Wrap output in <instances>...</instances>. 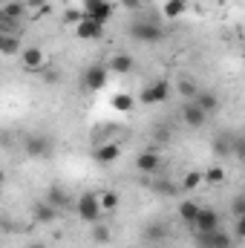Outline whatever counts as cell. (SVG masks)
Here are the masks:
<instances>
[{"label": "cell", "instance_id": "obj_35", "mask_svg": "<svg viewBox=\"0 0 245 248\" xmlns=\"http://www.w3.org/2000/svg\"><path fill=\"white\" fill-rule=\"evenodd\" d=\"M0 44H3V32H0Z\"/></svg>", "mask_w": 245, "mask_h": 248}, {"label": "cell", "instance_id": "obj_26", "mask_svg": "<svg viewBox=\"0 0 245 248\" xmlns=\"http://www.w3.org/2000/svg\"><path fill=\"white\" fill-rule=\"evenodd\" d=\"M231 141H234V136H219V139L214 141V150H216L219 156H231Z\"/></svg>", "mask_w": 245, "mask_h": 248}, {"label": "cell", "instance_id": "obj_25", "mask_svg": "<svg viewBox=\"0 0 245 248\" xmlns=\"http://www.w3.org/2000/svg\"><path fill=\"white\" fill-rule=\"evenodd\" d=\"M0 12H3L6 17H12V20H20V17H23V12H26V3H6Z\"/></svg>", "mask_w": 245, "mask_h": 248}, {"label": "cell", "instance_id": "obj_5", "mask_svg": "<svg viewBox=\"0 0 245 248\" xmlns=\"http://www.w3.org/2000/svg\"><path fill=\"white\" fill-rule=\"evenodd\" d=\"M193 228H196V234H211V231H216V228H219V214H216L214 208H202V205H199L196 219H193Z\"/></svg>", "mask_w": 245, "mask_h": 248}, {"label": "cell", "instance_id": "obj_28", "mask_svg": "<svg viewBox=\"0 0 245 248\" xmlns=\"http://www.w3.org/2000/svg\"><path fill=\"white\" fill-rule=\"evenodd\" d=\"M231 217H234V219H243L245 217V196L243 193L234 196V202H231Z\"/></svg>", "mask_w": 245, "mask_h": 248}, {"label": "cell", "instance_id": "obj_22", "mask_svg": "<svg viewBox=\"0 0 245 248\" xmlns=\"http://www.w3.org/2000/svg\"><path fill=\"white\" fill-rule=\"evenodd\" d=\"M205 182V176H202V170H187L182 179V187L184 190H196V187Z\"/></svg>", "mask_w": 245, "mask_h": 248}, {"label": "cell", "instance_id": "obj_11", "mask_svg": "<svg viewBox=\"0 0 245 248\" xmlns=\"http://www.w3.org/2000/svg\"><path fill=\"white\" fill-rule=\"evenodd\" d=\"M182 122L187 124V127H205V122H208V113L205 110H199L193 101H184L182 104Z\"/></svg>", "mask_w": 245, "mask_h": 248}, {"label": "cell", "instance_id": "obj_24", "mask_svg": "<svg viewBox=\"0 0 245 248\" xmlns=\"http://www.w3.org/2000/svg\"><path fill=\"white\" fill-rule=\"evenodd\" d=\"M133 104H136V101H133L127 93H116V95H113V107H116L119 113H130V110H133Z\"/></svg>", "mask_w": 245, "mask_h": 248}, {"label": "cell", "instance_id": "obj_33", "mask_svg": "<svg viewBox=\"0 0 245 248\" xmlns=\"http://www.w3.org/2000/svg\"><path fill=\"white\" fill-rule=\"evenodd\" d=\"M29 248H46V246H44V243H32Z\"/></svg>", "mask_w": 245, "mask_h": 248}, {"label": "cell", "instance_id": "obj_15", "mask_svg": "<svg viewBox=\"0 0 245 248\" xmlns=\"http://www.w3.org/2000/svg\"><path fill=\"white\" fill-rule=\"evenodd\" d=\"M20 61L26 69H32V72H38L41 66H44V49H38V46H26V49H20Z\"/></svg>", "mask_w": 245, "mask_h": 248}, {"label": "cell", "instance_id": "obj_34", "mask_svg": "<svg viewBox=\"0 0 245 248\" xmlns=\"http://www.w3.org/2000/svg\"><path fill=\"white\" fill-rule=\"evenodd\" d=\"M0 185H3V170H0Z\"/></svg>", "mask_w": 245, "mask_h": 248}, {"label": "cell", "instance_id": "obj_27", "mask_svg": "<svg viewBox=\"0 0 245 248\" xmlns=\"http://www.w3.org/2000/svg\"><path fill=\"white\" fill-rule=\"evenodd\" d=\"M196 90H199V87H196L190 78H182V81H179V95H182L184 101H190V98L196 95Z\"/></svg>", "mask_w": 245, "mask_h": 248}, {"label": "cell", "instance_id": "obj_9", "mask_svg": "<svg viewBox=\"0 0 245 248\" xmlns=\"http://www.w3.org/2000/svg\"><path fill=\"white\" fill-rule=\"evenodd\" d=\"M92 156H95L98 165H113V162L122 156V144H119V141H104V144H98V147L92 150Z\"/></svg>", "mask_w": 245, "mask_h": 248}, {"label": "cell", "instance_id": "obj_4", "mask_svg": "<svg viewBox=\"0 0 245 248\" xmlns=\"http://www.w3.org/2000/svg\"><path fill=\"white\" fill-rule=\"evenodd\" d=\"M170 98V84L168 81H153V84H147L144 90H141V95H138V101L141 104H162V101H168Z\"/></svg>", "mask_w": 245, "mask_h": 248}, {"label": "cell", "instance_id": "obj_21", "mask_svg": "<svg viewBox=\"0 0 245 248\" xmlns=\"http://www.w3.org/2000/svg\"><path fill=\"white\" fill-rule=\"evenodd\" d=\"M196 211H199V202H193V199H184L182 205H179V217H182V222L193 225V219H196Z\"/></svg>", "mask_w": 245, "mask_h": 248}, {"label": "cell", "instance_id": "obj_6", "mask_svg": "<svg viewBox=\"0 0 245 248\" xmlns=\"http://www.w3.org/2000/svg\"><path fill=\"white\" fill-rule=\"evenodd\" d=\"M75 35H78L81 41H98V38L104 35V23L87 17V15H81V20H78V26H75Z\"/></svg>", "mask_w": 245, "mask_h": 248}, {"label": "cell", "instance_id": "obj_18", "mask_svg": "<svg viewBox=\"0 0 245 248\" xmlns=\"http://www.w3.org/2000/svg\"><path fill=\"white\" fill-rule=\"evenodd\" d=\"M46 202L49 205H55V208H66L69 205V196H66V190L58 185H52L49 187V193H46Z\"/></svg>", "mask_w": 245, "mask_h": 248}, {"label": "cell", "instance_id": "obj_32", "mask_svg": "<svg viewBox=\"0 0 245 248\" xmlns=\"http://www.w3.org/2000/svg\"><path fill=\"white\" fill-rule=\"evenodd\" d=\"M29 6H44V0H29Z\"/></svg>", "mask_w": 245, "mask_h": 248}, {"label": "cell", "instance_id": "obj_3", "mask_svg": "<svg viewBox=\"0 0 245 248\" xmlns=\"http://www.w3.org/2000/svg\"><path fill=\"white\" fill-rule=\"evenodd\" d=\"M107 66L104 63H92V66H87L84 69V75H81V87L84 90H90V93H95V90H104L107 87Z\"/></svg>", "mask_w": 245, "mask_h": 248}, {"label": "cell", "instance_id": "obj_19", "mask_svg": "<svg viewBox=\"0 0 245 248\" xmlns=\"http://www.w3.org/2000/svg\"><path fill=\"white\" fill-rule=\"evenodd\" d=\"M98 205H101V214L116 211V208H119V193H116V190H104V193L98 196Z\"/></svg>", "mask_w": 245, "mask_h": 248}, {"label": "cell", "instance_id": "obj_17", "mask_svg": "<svg viewBox=\"0 0 245 248\" xmlns=\"http://www.w3.org/2000/svg\"><path fill=\"white\" fill-rule=\"evenodd\" d=\"M184 0H165V6H162V15L168 17V20H173V17H182L184 15Z\"/></svg>", "mask_w": 245, "mask_h": 248}, {"label": "cell", "instance_id": "obj_31", "mask_svg": "<svg viewBox=\"0 0 245 248\" xmlns=\"http://www.w3.org/2000/svg\"><path fill=\"white\" fill-rule=\"evenodd\" d=\"M124 6H130V9H136V6H138V0H124Z\"/></svg>", "mask_w": 245, "mask_h": 248}, {"label": "cell", "instance_id": "obj_20", "mask_svg": "<svg viewBox=\"0 0 245 248\" xmlns=\"http://www.w3.org/2000/svg\"><path fill=\"white\" fill-rule=\"evenodd\" d=\"M0 55H20V38L17 35H3Z\"/></svg>", "mask_w": 245, "mask_h": 248}, {"label": "cell", "instance_id": "obj_10", "mask_svg": "<svg viewBox=\"0 0 245 248\" xmlns=\"http://www.w3.org/2000/svg\"><path fill=\"white\" fill-rule=\"evenodd\" d=\"M32 217H35V222H41V225H52V222L58 219V208L49 205L46 199H41V202L32 205Z\"/></svg>", "mask_w": 245, "mask_h": 248}, {"label": "cell", "instance_id": "obj_13", "mask_svg": "<svg viewBox=\"0 0 245 248\" xmlns=\"http://www.w3.org/2000/svg\"><path fill=\"white\" fill-rule=\"evenodd\" d=\"M199 110H205L208 116L214 113V110H219V95L216 93H211V90H196V95L190 98Z\"/></svg>", "mask_w": 245, "mask_h": 248}, {"label": "cell", "instance_id": "obj_7", "mask_svg": "<svg viewBox=\"0 0 245 248\" xmlns=\"http://www.w3.org/2000/svg\"><path fill=\"white\" fill-rule=\"evenodd\" d=\"M136 170L144 173V176H156V173L162 170V156H159V150H144V153H138Z\"/></svg>", "mask_w": 245, "mask_h": 248}, {"label": "cell", "instance_id": "obj_30", "mask_svg": "<svg viewBox=\"0 0 245 248\" xmlns=\"http://www.w3.org/2000/svg\"><path fill=\"white\" fill-rule=\"evenodd\" d=\"M165 234V228L162 225H156V228H150V237H162Z\"/></svg>", "mask_w": 245, "mask_h": 248}, {"label": "cell", "instance_id": "obj_1", "mask_svg": "<svg viewBox=\"0 0 245 248\" xmlns=\"http://www.w3.org/2000/svg\"><path fill=\"white\" fill-rule=\"evenodd\" d=\"M130 38L133 41H141V44H156L165 38V29L153 20H133L130 23Z\"/></svg>", "mask_w": 245, "mask_h": 248}, {"label": "cell", "instance_id": "obj_16", "mask_svg": "<svg viewBox=\"0 0 245 248\" xmlns=\"http://www.w3.org/2000/svg\"><path fill=\"white\" fill-rule=\"evenodd\" d=\"M110 240H113L110 225H107V222H92V243H95V246H107Z\"/></svg>", "mask_w": 245, "mask_h": 248}, {"label": "cell", "instance_id": "obj_8", "mask_svg": "<svg viewBox=\"0 0 245 248\" xmlns=\"http://www.w3.org/2000/svg\"><path fill=\"white\" fill-rule=\"evenodd\" d=\"M84 15L92 17V20L107 23L110 15H113V3H110V0H84Z\"/></svg>", "mask_w": 245, "mask_h": 248}, {"label": "cell", "instance_id": "obj_23", "mask_svg": "<svg viewBox=\"0 0 245 248\" xmlns=\"http://www.w3.org/2000/svg\"><path fill=\"white\" fill-rule=\"evenodd\" d=\"M202 176H205V182H211V185H222V182H225V170H222L219 165H214V168L202 170Z\"/></svg>", "mask_w": 245, "mask_h": 248}, {"label": "cell", "instance_id": "obj_14", "mask_svg": "<svg viewBox=\"0 0 245 248\" xmlns=\"http://www.w3.org/2000/svg\"><path fill=\"white\" fill-rule=\"evenodd\" d=\"M133 66H136V61H133V55H127V52H116V55L110 58V63H107V72H119V75H130V72H133Z\"/></svg>", "mask_w": 245, "mask_h": 248}, {"label": "cell", "instance_id": "obj_29", "mask_svg": "<svg viewBox=\"0 0 245 248\" xmlns=\"http://www.w3.org/2000/svg\"><path fill=\"white\" fill-rule=\"evenodd\" d=\"M153 193H159V196H173V193H176V185H173V182H153Z\"/></svg>", "mask_w": 245, "mask_h": 248}, {"label": "cell", "instance_id": "obj_2", "mask_svg": "<svg viewBox=\"0 0 245 248\" xmlns=\"http://www.w3.org/2000/svg\"><path fill=\"white\" fill-rule=\"evenodd\" d=\"M78 214H81V219L84 222H101L104 219V214H101V205H98V193H92V190H87V193H81V199H78Z\"/></svg>", "mask_w": 245, "mask_h": 248}, {"label": "cell", "instance_id": "obj_12", "mask_svg": "<svg viewBox=\"0 0 245 248\" xmlns=\"http://www.w3.org/2000/svg\"><path fill=\"white\" fill-rule=\"evenodd\" d=\"M23 147H26V153L29 156H49L52 153V141L46 139V136H29L26 141H23Z\"/></svg>", "mask_w": 245, "mask_h": 248}]
</instances>
